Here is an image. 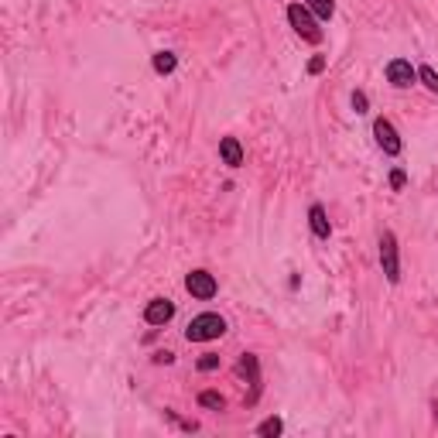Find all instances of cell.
Listing matches in <instances>:
<instances>
[{
  "label": "cell",
  "instance_id": "1",
  "mask_svg": "<svg viewBox=\"0 0 438 438\" xmlns=\"http://www.w3.org/2000/svg\"><path fill=\"white\" fill-rule=\"evenodd\" d=\"M223 333H226V318L216 315V311H202L185 326V342H212Z\"/></svg>",
  "mask_w": 438,
  "mask_h": 438
},
{
  "label": "cell",
  "instance_id": "2",
  "mask_svg": "<svg viewBox=\"0 0 438 438\" xmlns=\"http://www.w3.org/2000/svg\"><path fill=\"white\" fill-rule=\"evenodd\" d=\"M288 25L295 27V34L302 38V41H309V45H322V27H318V18L311 14L305 4H291L288 7Z\"/></svg>",
  "mask_w": 438,
  "mask_h": 438
},
{
  "label": "cell",
  "instance_id": "3",
  "mask_svg": "<svg viewBox=\"0 0 438 438\" xmlns=\"http://www.w3.org/2000/svg\"><path fill=\"white\" fill-rule=\"evenodd\" d=\"M380 267H384V278L390 284L401 281V247H397V236L390 230L380 233Z\"/></svg>",
  "mask_w": 438,
  "mask_h": 438
},
{
  "label": "cell",
  "instance_id": "4",
  "mask_svg": "<svg viewBox=\"0 0 438 438\" xmlns=\"http://www.w3.org/2000/svg\"><path fill=\"white\" fill-rule=\"evenodd\" d=\"M185 291H188L192 298H199V302H212V298L219 295V284H216V278H212L209 271L195 267V271L185 274Z\"/></svg>",
  "mask_w": 438,
  "mask_h": 438
},
{
  "label": "cell",
  "instance_id": "5",
  "mask_svg": "<svg viewBox=\"0 0 438 438\" xmlns=\"http://www.w3.org/2000/svg\"><path fill=\"white\" fill-rule=\"evenodd\" d=\"M373 137H377V148H380L384 155L397 157L401 151H404V141H401V134H397V127H394L387 117H377V120H373Z\"/></svg>",
  "mask_w": 438,
  "mask_h": 438
},
{
  "label": "cell",
  "instance_id": "6",
  "mask_svg": "<svg viewBox=\"0 0 438 438\" xmlns=\"http://www.w3.org/2000/svg\"><path fill=\"white\" fill-rule=\"evenodd\" d=\"M384 72H387V82H390L394 89H411L414 82H418V69H414L408 58H390Z\"/></svg>",
  "mask_w": 438,
  "mask_h": 438
},
{
  "label": "cell",
  "instance_id": "7",
  "mask_svg": "<svg viewBox=\"0 0 438 438\" xmlns=\"http://www.w3.org/2000/svg\"><path fill=\"white\" fill-rule=\"evenodd\" d=\"M172 318H175V302H172V298H151V302H148V309H144V322H148V326L161 329V326H168Z\"/></svg>",
  "mask_w": 438,
  "mask_h": 438
},
{
  "label": "cell",
  "instance_id": "8",
  "mask_svg": "<svg viewBox=\"0 0 438 438\" xmlns=\"http://www.w3.org/2000/svg\"><path fill=\"white\" fill-rule=\"evenodd\" d=\"M219 157H223L226 168H240L243 165V144L236 137H223L219 141Z\"/></svg>",
  "mask_w": 438,
  "mask_h": 438
},
{
  "label": "cell",
  "instance_id": "9",
  "mask_svg": "<svg viewBox=\"0 0 438 438\" xmlns=\"http://www.w3.org/2000/svg\"><path fill=\"white\" fill-rule=\"evenodd\" d=\"M309 226H311V233H315L318 240H329V236H333V223H329L326 209L318 206V202L309 209Z\"/></svg>",
  "mask_w": 438,
  "mask_h": 438
},
{
  "label": "cell",
  "instance_id": "10",
  "mask_svg": "<svg viewBox=\"0 0 438 438\" xmlns=\"http://www.w3.org/2000/svg\"><path fill=\"white\" fill-rule=\"evenodd\" d=\"M236 373H240L243 380H250L254 390L260 394V363H257L254 353H243V356H240V363H236Z\"/></svg>",
  "mask_w": 438,
  "mask_h": 438
},
{
  "label": "cell",
  "instance_id": "11",
  "mask_svg": "<svg viewBox=\"0 0 438 438\" xmlns=\"http://www.w3.org/2000/svg\"><path fill=\"white\" fill-rule=\"evenodd\" d=\"M151 65H155L157 76H172V72L179 69V55H175V52H155Z\"/></svg>",
  "mask_w": 438,
  "mask_h": 438
},
{
  "label": "cell",
  "instance_id": "12",
  "mask_svg": "<svg viewBox=\"0 0 438 438\" xmlns=\"http://www.w3.org/2000/svg\"><path fill=\"white\" fill-rule=\"evenodd\" d=\"M284 432V421L278 418V414H271V418H264L257 428H254V435L257 438H278Z\"/></svg>",
  "mask_w": 438,
  "mask_h": 438
},
{
  "label": "cell",
  "instance_id": "13",
  "mask_svg": "<svg viewBox=\"0 0 438 438\" xmlns=\"http://www.w3.org/2000/svg\"><path fill=\"white\" fill-rule=\"evenodd\" d=\"M305 7H309L318 21H329L335 14V0H305Z\"/></svg>",
  "mask_w": 438,
  "mask_h": 438
},
{
  "label": "cell",
  "instance_id": "14",
  "mask_svg": "<svg viewBox=\"0 0 438 438\" xmlns=\"http://www.w3.org/2000/svg\"><path fill=\"white\" fill-rule=\"evenodd\" d=\"M199 408H209V411H223L226 408V397L219 390H202L199 394Z\"/></svg>",
  "mask_w": 438,
  "mask_h": 438
},
{
  "label": "cell",
  "instance_id": "15",
  "mask_svg": "<svg viewBox=\"0 0 438 438\" xmlns=\"http://www.w3.org/2000/svg\"><path fill=\"white\" fill-rule=\"evenodd\" d=\"M418 79L428 86V93H435L438 96V72L432 69V65H421V69H418Z\"/></svg>",
  "mask_w": 438,
  "mask_h": 438
},
{
  "label": "cell",
  "instance_id": "16",
  "mask_svg": "<svg viewBox=\"0 0 438 438\" xmlns=\"http://www.w3.org/2000/svg\"><path fill=\"white\" fill-rule=\"evenodd\" d=\"M195 370H199V373H212V370H219V356H216V353L199 356V360H195Z\"/></svg>",
  "mask_w": 438,
  "mask_h": 438
},
{
  "label": "cell",
  "instance_id": "17",
  "mask_svg": "<svg viewBox=\"0 0 438 438\" xmlns=\"http://www.w3.org/2000/svg\"><path fill=\"white\" fill-rule=\"evenodd\" d=\"M353 110H356V113H370V100H366V93H363V89L353 93Z\"/></svg>",
  "mask_w": 438,
  "mask_h": 438
},
{
  "label": "cell",
  "instance_id": "18",
  "mask_svg": "<svg viewBox=\"0 0 438 438\" xmlns=\"http://www.w3.org/2000/svg\"><path fill=\"white\" fill-rule=\"evenodd\" d=\"M404 185H408V175H404L401 168H394V172H390V188H394V192H401Z\"/></svg>",
  "mask_w": 438,
  "mask_h": 438
},
{
  "label": "cell",
  "instance_id": "19",
  "mask_svg": "<svg viewBox=\"0 0 438 438\" xmlns=\"http://www.w3.org/2000/svg\"><path fill=\"white\" fill-rule=\"evenodd\" d=\"M318 72H326V55H315V58H309V76H318Z\"/></svg>",
  "mask_w": 438,
  "mask_h": 438
},
{
  "label": "cell",
  "instance_id": "20",
  "mask_svg": "<svg viewBox=\"0 0 438 438\" xmlns=\"http://www.w3.org/2000/svg\"><path fill=\"white\" fill-rule=\"evenodd\" d=\"M155 363H157V366H161V363H165V366H172V363H175V353L161 349V353H155Z\"/></svg>",
  "mask_w": 438,
  "mask_h": 438
}]
</instances>
